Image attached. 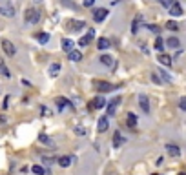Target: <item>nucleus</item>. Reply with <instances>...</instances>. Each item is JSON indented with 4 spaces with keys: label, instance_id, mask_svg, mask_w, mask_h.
I'll return each instance as SVG.
<instances>
[{
    "label": "nucleus",
    "instance_id": "1",
    "mask_svg": "<svg viewBox=\"0 0 186 175\" xmlns=\"http://www.w3.org/2000/svg\"><path fill=\"white\" fill-rule=\"evenodd\" d=\"M38 20H40V11H38V9H27V11H26V22L37 24Z\"/></svg>",
    "mask_w": 186,
    "mask_h": 175
},
{
    "label": "nucleus",
    "instance_id": "2",
    "mask_svg": "<svg viewBox=\"0 0 186 175\" xmlns=\"http://www.w3.org/2000/svg\"><path fill=\"white\" fill-rule=\"evenodd\" d=\"M119 104H121V97H117V99H113V100H110V102L106 104L108 117H113V115L117 113V108H119Z\"/></svg>",
    "mask_w": 186,
    "mask_h": 175
},
{
    "label": "nucleus",
    "instance_id": "3",
    "mask_svg": "<svg viewBox=\"0 0 186 175\" xmlns=\"http://www.w3.org/2000/svg\"><path fill=\"white\" fill-rule=\"evenodd\" d=\"M0 15H2V16H7V18L15 16V5H11V4H2V5H0Z\"/></svg>",
    "mask_w": 186,
    "mask_h": 175
},
{
    "label": "nucleus",
    "instance_id": "4",
    "mask_svg": "<svg viewBox=\"0 0 186 175\" xmlns=\"http://www.w3.org/2000/svg\"><path fill=\"white\" fill-rule=\"evenodd\" d=\"M108 102L104 100V97L102 95H99V97H95L93 100H91V104H89V110H100V108H104Z\"/></svg>",
    "mask_w": 186,
    "mask_h": 175
},
{
    "label": "nucleus",
    "instance_id": "5",
    "mask_svg": "<svg viewBox=\"0 0 186 175\" xmlns=\"http://www.w3.org/2000/svg\"><path fill=\"white\" fill-rule=\"evenodd\" d=\"M106 16H108V9L106 7H100V9H95L93 11V20L95 22H102Z\"/></svg>",
    "mask_w": 186,
    "mask_h": 175
},
{
    "label": "nucleus",
    "instance_id": "6",
    "mask_svg": "<svg viewBox=\"0 0 186 175\" xmlns=\"http://www.w3.org/2000/svg\"><path fill=\"white\" fill-rule=\"evenodd\" d=\"M2 49H4V53L7 55V57H13L15 55V46H13V42H9V40H2Z\"/></svg>",
    "mask_w": 186,
    "mask_h": 175
},
{
    "label": "nucleus",
    "instance_id": "7",
    "mask_svg": "<svg viewBox=\"0 0 186 175\" xmlns=\"http://www.w3.org/2000/svg\"><path fill=\"white\" fill-rule=\"evenodd\" d=\"M170 15H172V16H175V18H177V16H181V15H183V5H181L179 2H174V4L170 5Z\"/></svg>",
    "mask_w": 186,
    "mask_h": 175
},
{
    "label": "nucleus",
    "instance_id": "8",
    "mask_svg": "<svg viewBox=\"0 0 186 175\" xmlns=\"http://www.w3.org/2000/svg\"><path fill=\"white\" fill-rule=\"evenodd\" d=\"M139 106L142 108L144 113H150V100L146 95H139Z\"/></svg>",
    "mask_w": 186,
    "mask_h": 175
},
{
    "label": "nucleus",
    "instance_id": "9",
    "mask_svg": "<svg viewBox=\"0 0 186 175\" xmlns=\"http://www.w3.org/2000/svg\"><path fill=\"white\" fill-rule=\"evenodd\" d=\"M113 84H110V82H97V89L100 91V93H108V91H113Z\"/></svg>",
    "mask_w": 186,
    "mask_h": 175
},
{
    "label": "nucleus",
    "instance_id": "10",
    "mask_svg": "<svg viewBox=\"0 0 186 175\" xmlns=\"http://www.w3.org/2000/svg\"><path fill=\"white\" fill-rule=\"evenodd\" d=\"M38 141H40L42 144H46L47 148H55V141H53L51 137H47L46 133H40V135H38Z\"/></svg>",
    "mask_w": 186,
    "mask_h": 175
},
{
    "label": "nucleus",
    "instance_id": "11",
    "mask_svg": "<svg viewBox=\"0 0 186 175\" xmlns=\"http://www.w3.org/2000/svg\"><path fill=\"white\" fill-rule=\"evenodd\" d=\"M166 152H168V155H172V157H179V155H181V148L175 146V144H166Z\"/></svg>",
    "mask_w": 186,
    "mask_h": 175
},
{
    "label": "nucleus",
    "instance_id": "12",
    "mask_svg": "<svg viewBox=\"0 0 186 175\" xmlns=\"http://www.w3.org/2000/svg\"><path fill=\"white\" fill-rule=\"evenodd\" d=\"M68 55H69V60H71V62H79V60H82V53H80L79 49H75V47H73Z\"/></svg>",
    "mask_w": 186,
    "mask_h": 175
},
{
    "label": "nucleus",
    "instance_id": "13",
    "mask_svg": "<svg viewBox=\"0 0 186 175\" xmlns=\"http://www.w3.org/2000/svg\"><path fill=\"white\" fill-rule=\"evenodd\" d=\"M55 102H57V108H58V111H62V110H64L66 106H71V102H69V100H68L66 97H58V99H57Z\"/></svg>",
    "mask_w": 186,
    "mask_h": 175
},
{
    "label": "nucleus",
    "instance_id": "14",
    "mask_svg": "<svg viewBox=\"0 0 186 175\" xmlns=\"http://www.w3.org/2000/svg\"><path fill=\"white\" fill-rule=\"evenodd\" d=\"M57 163H58V166H62V168H68V166H71V163H73V157H69V155H64V157H60Z\"/></svg>",
    "mask_w": 186,
    "mask_h": 175
},
{
    "label": "nucleus",
    "instance_id": "15",
    "mask_svg": "<svg viewBox=\"0 0 186 175\" xmlns=\"http://www.w3.org/2000/svg\"><path fill=\"white\" fill-rule=\"evenodd\" d=\"M141 24H142V16H141V15H137V16L133 18V22H132V33H133V35L139 31V26H141Z\"/></svg>",
    "mask_w": 186,
    "mask_h": 175
},
{
    "label": "nucleus",
    "instance_id": "16",
    "mask_svg": "<svg viewBox=\"0 0 186 175\" xmlns=\"http://www.w3.org/2000/svg\"><path fill=\"white\" fill-rule=\"evenodd\" d=\"M122 144H126V139L121 135V131H115V135H113V146H122Z\"/></svg>",
    "mask_w": 186,
    "mask_h": 175
},
{
    "label": "nucleus",
    "instance_id": "17",
    "mask_svg": "<svg viewBox=\"0 0 186 175\" xmlns=\"http://www.w3.org/2000/svg\"><path fill=\"white\" fill-rule=\"evenodd\" d=\"M100 62H102L104 66H108V68H111V66L115 64L113 57H110V55H100Z\"/></svg>",
    "mask_w": 186,
    "mask_h": 175
},
{
    "label": "nucleus",
    "instance_id": "18",
    "mask_svg": "<svg viewBox=\"0 0 186 175\" xmlns=\"http://www.w3.org/2000/svg\"><path fill=\"white\" fill-rule=\"evenodd\" d=\"M73 46H75L73 40H69V38H64V40H62V49H64L66 53H69V51L73 49Z\"/></svg>",
    "mask_w": 186,
    "mask_h": 175
},
{
    "label": "nucleus",
    "instance_id": "19",
    "mask_svg": "<svg viewBox=\"0 0 186 175\" xmlns=\"http://www.w3.org/2000/svg\"><path fill=\"white\" fill-rule=\"evenodd\" d=\"M111 44H110V40L108 38H99V42H97V47L100 49V51H104V49H108Z\"/></svg>",
    "mask_w": 186,
    "mask_h": 175
},
{
    "label": "nucleus",
    "instance_id": "20",
    "mask_svg": "<svg viewBox=\"0 0 186 175\" xmlns=\"http://www.w3.org/2000/svg\"><path fill=\"white\" fill-rule=\"evenodd\" d=\"M159 62L170 68V66H172V57H170V55H164V53H161V55H159Z\"/></svg>",
    "mask_w": 186,
    "mask_h": 175
},
{
    "label": "nucleus",
    "instance_id": "21",
    "mask_svg": "<svg viewBox=\"0 0 186 175\" xmlns=\"http://www.w3.org/2000/svg\"><path fill=\"white\" fill-rule=\"evenodd\" d=\"M126 124H128L130 128H135V126H137V115H135V113H128Z\"/></svg>",
    "mask_w": 186,
    "mask_h": 175
},
{
    "label": "nucleus",
    "instance_id": "22",
    "mask_svg": "<svg viewBox=\"0 0 186 175\" xmlns=\"http://www.w3.org/2000/svg\"><path fill=\"white\" fill-rule=\"evenodd\" d=\"M108 126H110V122H108V117H102V119L99 121V131H100V133H104V131L108 130Z\"/></svg>",
    "mask_w": 186,
    "mask_h": 175
},
{
    "label": "nucleus",
    "instance_id": "23",
    "mask_svg": "<svg viewBox=\"0 0 186 175\" xmlns=\"http://www.w3.org/2000/svg\"><path fill=\"white\" fill-rule=\"evenodd\" d=\"M0 73H2L5 79H9V77H11V71L7 69V66L4 64V60H2V58H0Z\"/></svg>",
    "mask_w": 186,
    "mask_h": 175
},
{
    "label": "nucleus",
    "instance_id": "24",
    "mask_svg": "<svg viewBox=\"0 0 186 175\" xmlns=\"http://www.w3.org/2000/svg\"><path fill=\"white\" fill-rule=\"evenodd\" d=\"M37 40H38L40 44H47V42H49V35H47V33H37Z\"/></svg>",
    "mask_w": 186,
    "mask_h": 175
},
{
    "label": "nucleus",
    "instance_id": "25",
    "mask_svg": "<svg viewBox=\"0 0 186 175\" xmlns=\"http://www.w3.org/2000/svg\"><path fill=\"white\" fill-rule=\"evenodd\" d=\"M58 71H60V64H58V62H53V64L49 66V75L55 77V75H58Z\"/></svg>",
    "mask_w": 186,
    "mask_h": 175
},
{
    "label": "nucleus",
    "instance_id": "26",
    "mask_svg": "<svg viewBox=\"0 0 186 175\" xmlns=\"http://www.w3.org/2000/svg\"><path fill=\"white\" fill-rule=\"evenodd\" d=\"M84 26H86V24H84L82 20H73V22H71V29H73V31H79V29H82Z\"/></svg>",
    "mask_w": 186,
    "mask_h": 175
},
{
    "label": "nucleus",
    "instance_id": "27",
    "mask_svg": "<svg viewBox=\"0 0 186 175\" xmlns=\"http://www.w3.org/2000/svg\"><path fill=\"white\" fill-rule=\"evenodd\" d=\"M166 29H170V31H179V24H177L175 20H168V22H166Z\"/></svg>",
    "mask_w": 186,
    "mask_h": 175
},
{
    "label": "nucleus",
    "instance_id": "28",
    "mask_svg": "<svg viewBox=\"0 0 186 175\" xmlns=\"http://www.w3.org/2000/svg\"><path fill=\"white\" fill-rule=\"evenodd\" d=\"M166 44H168L170 47H179V44H181V42H179V38H177V37H170V38L166 40Z\"/></svg>",
    "mask_w": 186,
    "mask_h": 175
},
{
    "label": "nucleus",
    "instance_id": "29",
    "mask_svg": "<svg viewBox=\"0 0 186 175\" xmlns=\"http://www.w3.org/2000/svg\"><path fill=\"white\" fill-rule=\"evenodd\" d=\"M31 172L35 175H46V170L42 168V166H38V164H35V166H31Z\"/></svg>",
    "mask_w": 186,
    "mask_h": 175
},
{
    "label": "nucleus",
    "instance_id": "30",
    "mask_svg": "<svg viewBox=\"0 0 186 175\" xmlns=\"http://www.w3.org/2000/svg\"><path fill=\"white\" fill-rule=\"evenodd\" d=\"M155 49H157V51H163V49H164V40H163L161 37L155 40Z\"/></svg>",
    "mask_w": 186,
    "mask_h": 175
},
{
    "label": "nucleus",
    "instance_id": "31",
    "mask_svg": "<svg viewBox=\"0 0 186 175\" xmlns=\"http://www.w3.org/2000/svg\"><path fill=\"white\" fill-rule=\"evenodd\" d=\"M159 73H161V79H163L164 82H172V77H170V75H168V73H166L164 69H161Z\"/></svg>",
    "mask_w": 186,
    "mask_h": 175
},
{
    "label": "nucleus",
    "instance_id": "32",
    "mask_svg": "<svg viewBox=\"0 0 186 175\" xmlns=\"http://www.w3.org/2000/svg\"><path fill=\"white\" fill-rule=\"evenodd\" d=\"M89 42H91V40H89V38H88V37H82V38H80V40H79V46H80V47H86V46H88V44H89Z\"/></svg>",
    "mask_w": 186,
    "mask_h": 175
},
{
    "label": "nucleus",
    "instance_id": "33",
    "mask_svg": "<svg viewBox=\"0 0 186 175\" xmlns=\"http://www.w3.org/2000/svg\"><path fill=\"white\" fill-rule=\"evenodd\" d=\"M152 80H153L155 84H161V82H163V79H161L157 73H152Z\"/></svg>",
    "mask_w": 186,
    "mask_h": 175
},
{
    "label": "nucleus",
    "instance_id": "34",
    "mask_svg": "<svg viewBox=\"0 0 186 175\" xmlns=\"http://www.w3.org/2000/svg\"><path fill=\"white\" fill-rule=\"evenodd\" d=\"M159 2H161V5H164V7H170L175 0H159Z\"/></svg>",
    "mask_w": 186,
    "mask_h": 175
},
{
    "label": "nucleus",
    "instance_id": "35",
    "mask_svg": "<svg viewBox=\"0 0 186 175\" xmlns=\"http://www.w3.org/2000/svg\"><path fill=\"white\" fill-rule=\"evenodd\" d=\"M179 108H181L183 111H186V97H183V99L179 100Z\"/></svg>",
    "mask_w": 186,
    "mask_h": 175
},
{
    "label": "nucleus",
    "instance_id": "36",
    "mask_svg": "<svg viewBox=\"0 0 186 175\" xmlns=\"http://www.w3.org/2000/svg\"><path fill=\"white\" fill-rule=\"evenodd\" d=\"M148 29H150V31H153V33H159V31H161L155 24H150V26H148Z\"/></svg>",
    "mask_w": 186,
    "mask_h": 175
},
{
    "label": "nucleus",
    "instance_id": "37",
    "mask_svg": "<svg viewBox=\"0 0 186 175\" xmlns=\"http://www.w3.org/2000/svg\"><path fill=\"white\" fill-rule=\"evenodd\" d=\"M86 37H88L89 40H93V38H95V29H88V35H86Z\"/></svg>",
    "mask_w": 186,
    "mask_h": 175
},
{
    "label": "nucleus",
    "instance_id": "38",
    "mask_svg": "<svg viewBox=\"0 0 186 175\" xmlns=\"http://www.w3.org/2000/svg\"><path fill=\"white\" fill-rule=\"evenodd\" d=\"M75 131H77V135H84V133H86V130H84L82 126H77V128H75Z\"/></svg>",
    "mask_w": 186,
    "mask_h": 175
},
{
    "label": "nucleus",
    "instance_id": "39",
    "mask_svg": "<svg viewBox=\"0 0 186 175\" xmlns=\"http://www.w3.org/2000/svg\"><path fill=\"white\" fill-rule=\"evenodd\" d=\"M82 4H84V7H93V4H95V0H84Z\"/></svg>",
    "mask_w": 186,
    "mask_h": 175
},
{
    "label": "nucleus",
    "instance_id": "40",
    "mask_svg": "<svg viewBox=\"0 0 186 175\" xmlns=\"http://www.w3.org/2000/svg\"><path fill=\"white\" fill-rule=\"evenodd\" d=\"M42 113H46V115H49V110H47L46 106H42Z\"/></svg>",
    "mask_w": 186,
    "mask_h": 175
},
{
    "label": "nucleus",
    "instance_id": "41",
    "mask_svg": "<svg viewBox=\"0 0 186 175\" xmlns=\"http://www.w3.org/2000/svg\"><path fill=\"white\" fill-rule=\"evenodd\" d=\"M4 122H5V117H2V115H0V124H4Z\"/></svg>",
    "mask_w": 186,
    "mask_h": 175
},
{
    "label": "nucleus",
    "instance_id": "42",
    "mask_svg": "<svg viewBox=\"0 0 186 175\" xmlns=\"http://www.w3.org/2000/svg\"><path fill=\"white\" fill-rule=\"evenodd\" d=\"M152 175H159V173H152Z\"/></svg>",
    "mask_w": 186,
    "mask_h": 175
},
{
    "label": "nucleus",
    "instance_id": "43",
    "mask_svg": "<svg viewBox=\"0 0 186 175\" xmlns=\"http://www.w3.org/2000/svg\"><path fill=\"white\" fill-rule=\"evenodd\" d=\"M179 175H186V173H179Z\"/></svg>",
    "mask_w": 186,
    "mask_h": 175
}]
</instances>
